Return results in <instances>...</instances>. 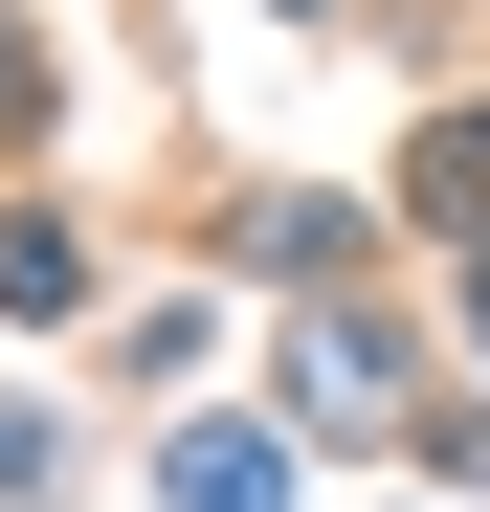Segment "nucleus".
I'll list each match as a JSON object with an SVG mask.
<instances>
[{
    "instance_id": "f257e3e1",
    "label": "nucleus",
    "mask_w": 490,
    "mask_h": 512,
    "mask_svg": "<svg viewBox=\"0 0 490 512\" xmlns=\"http://www.w3.org/2000/svg\"><path fill=\"white\" fill-rule=\"evenodd\" d=\"M179 512H290V468L245 446V423H201V446H179Z\"/></svg>"
},
{
    "instance_id": "f03ea898",
    "label": "nucleus",
    "mask_w": 490,
    "mask_h": 512,
    "mask_svg": "<svg viewBox=\"0 0 490 512\" xmlns=\"http://www.w3.org/2000/svg\"><path fill=\"white\" fill-rule=\"evenodd\" d=\"M468 312H490V268H468Z\"/></svg>"
}]
</instances>
